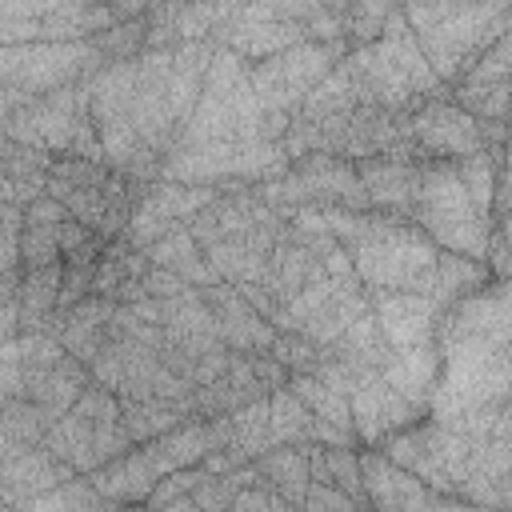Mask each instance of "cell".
Instances as JSON below:
<instances>
[{
	"mask_svg": "<svg viewBox=\"0 0 512 512\" xmlns=\"http://www.w3.org/2000/svg\"><path fill=\"white\" fill-rule=\"evenodd\" d=\"M340 248L348 252L352 272L368 292H432L436 244L412 220L360 212L352 236Z\"/></svg>",
	"mask_w": 512,
	"mask_h": 512,
	"instance_id": "1",
	"label": "cell"
},
{
	"mask_svg": "<svg viewBox=\"0 0 512 512\" xmlns=\"http://www.w3.org/2000/svg\"><path fill=\"white\" fill-rule=\"evenodd\" d=\"M412 40L420 44L432 76L452 88L460 72L496 36L512 32V4H408L400 8Z\"/></svg>",
	"mask_w": 512,
	"mask_h": 512,
	"instance_id": "2",
	"label": "cell"
},
{
	"mask_svg": "<svg viewBox=\"0 0 512 512\" xmlns=\"http://www.w3.org/2000/svg\"><path fill=\"white\" fill-rule=\"evenodd\" d=\"M408 220L436 244V252H456L464 260L484 264L492 220L472 204L456 160H424Z\"/></svg>",
	"mask_w": 512,
	"mask_h": 512,
	"instance_id": "3",
	"label": "cell"
},
{
	"mask_svg": "<svg viewBox=\"0 0 512 512\" xmlns=\"http://www.w3.org/2000/svg\"><path fill=\"white\" fill-rule=\"evenodd\" d=\"M348 56V44H312L300 40L260 64H248V88L260 100L264 112H280L292 116L300 108V100Z\"/></svg>",
	"mask_w": 512,
	"mask_h": 512,
	"instance_id": "4",
	"label": "cell"
},
{
	"mask_svg": "<svg viewBox=\"0 0 512 512\" xmlns=\"http://www.w3.org/2000/svg\"><path fill=\"white\" fill-rule=\"evenodd\" d=\"M408 140L428 160H468L484 152V124L456 108L448 96H432L408 116Z\"/></svg>",
	"mask_w": 512,
	"mask_h": 512,
	"instance_id": "5",
	"label": "cell"
},
{
	"mask_svg": "<svg viewBox=\"0 0 512 512\" xmlns=\"http://www.w3.org/2000/svg\"><path fill=\"white\" fill-rule=\"evenodd\" d=\"M348 416H352V432L360 444H380L388 440L392 432H404L412 424H420V412L416 404H408L404 396H396L376 368H360L356 372V384H352V396H348Z\"/></svg>",
	"mask_w": 512,
	"mask_h": 512,
	"instance_id": "6",
	"label": "cell"
},
{
	"mask_svg": "<svg viewBox=\"0 0 512 512\" xmlns=\"http://www.w3.org/2000/svg\"><path fill=\"white\" fill-rule=\"evenodd\" d=\"M368 312L388 348H424L432 344L440 304L424 292H368Z\"/></svg>",
	"mask_w": 512,
	"mask_h": 512,
	"instance_id": "7",
	"label": "cell"
},
{
	"mask_svg": "<svg viewBox=\"0 0 512 512\" xmlns=\"http://www.w3.org/2000/svg\"><path fill=\"white\" fill-rule=\"evenodd\" d=\"M212 320H216V332H220V344L236 356H260L272 348L276 340V328L232 288V284H212V288H200Z\"/></svg>",
	"mask_w": 512,
	"mask_h": 512,
	"instance_id": "8",
	"label": "cell"
},
{
	"mask_svg": "<svg viewBox=\"0 0 512 512\" xmlns=\"http://www.w3.org/2000/svg\"><path fill=\"white\" fill-rule=\"evenodd\" d=\"M420 168H424V160H408V156L356 160V176H360L368 212L408 220V208H412V196H416V184H420Z\"/></svg>",
	"mask_w": 512,
	"mask_h": 512,
	"instance_id": "9",
	"label": "cell"
},
{
	"mask_svg": "<svg viewBox=\"0 0 512 512\" xmlns=\"http://www.w3.org/2000/svg\"><path fill=\"white\" fill-rule=\"evenodd\" d=\"M156 304H160V332L176 352H184L192 360H200L208 352H228L220 344L216 320H212L200 288H188V292H180L172 300H156Z\"/></svg>",
	"mask_w": 512,
	"mask_h": 512,
	"instance_id": "10",
	"label": "cell"
},
{
	"mask_svg": "<svg viewBox=\"0 0 512 512\" xmlns=\"http://www.w3.org/2000/svg\"><path fill=\"white\" fill-rule=\"evenodd\" d=\"M112 308H116V304L104 300V296H84L76 308L56 312V316L48 320V332H56V340L64 344V352L88 368V364L96 360V352L104 348V340H108Z\"/></svg>",
	"mask_w": 512,
	"mask_h": 512,
	"instance_id": "11",
	"label": "cell"
},
{
	"mask_svg": "<svg viewBox=\"0 0 512 512\" xmlns=\"http://www.w3.org/2000/svg\"><path fill=\"white\" fill-rule=\"evenodd\" d=\"M376 372H380V380L396 396H404L408 404H416L420 412H428V396H432L436 376H440L436 344H424V348H384Z\"/></svg>",
	"mask_w": 512,
	"mask_h": 512,
	"instance_id": "12",
	"label": "cell"
},
{
	"mask_svg": "<svg viewBox=\"0 0 512 512\" xmlns=\"http://www.w3.org/2000/svg\"><path fill=\"white\" fill-rule=\"evenodd\" d=\"M48 164H52L48 152L8 144V152L0 156V204H12L24 212L32 200H40L48 184Z\"/></svg>",
	"mask_w": 512,
	"mask_h": 512,
	"instance_id": "13",
	"label": "cell"
},
{
	"mask_svg": "<svg viewBox=\"0 0 512 512\" xmlns=\"http://www.w3.org/2000/svg\"><path fill=\"white\" fill-rule=\"evenodd\" d=\"M44 448H48L60 464H68L76 476H88V472H96V468H100L96 428H92V420H88V416H80L76 408H68L60 420H52V424H48V432H44Z\"/></svg>",
	"mask_w": 512,
	"mask_h": 512,
	"instance_id": "14",
	"label": "cell"
},
{
	"mask_svg": "<svg viewBox=\"0 0 512 512\" xmlns=\"http://www.w3.org/2000/svg\"><path fill=\"white\" fill-rule=\"evenodd\" d=\"M256 472H260V480L284 500V504H292V508H300V500H304V492H308V460H304V444H280V448H268V452H260L256 460Z\"/></svg>",
	"mask_w": 512,
	"mask_h": 512,
	"instance_id": "15",
	"label": "cell"
},
{
	"mask_svg": "<svg viewBox=\"0 0 512 512\" xmlns=\"http://www.w3.org/2000/svg\"><path fill=\"white\" fill-rule=\"evenodd\" d=\"M188 420V408L172 400H120V432L128 436V444H148Z\"/></svg>",
	"mask_w": 512,
	"mask_h": 512,
	"instance_id": "16",
	"label": "cell"
},
{
	"mask_svg": "<svg viewBox=\"0 0 512 512\" xmlns=\"http://www.w3.org/2000/svg\"><path fill=\"white\" fill-rule=\"evenodd\" d=\"M484 284H488V268H484V264L464 260V256H456V252H436V276H432V292H428V296L440 304V312L452 308L456 300L472 296V292L484 288Z\"/></svg>",
	"mask_w": 512,
	"mask_h": 512,
	"instance_id": "17",
	"label": "cell"
},
{
	"mask_svg": "<svg viewBox=\"0 0 512 512\" xmlns=\"http://www.w3.org/2000/svg\"><path fill=\"white\" fill-rule=\"evenodd\" d=\"M316 432V416L288 392V384L268 392V444H312Z\"/></svg>",
	"mask_w": 512,
	"mask_h": 512,
	"instance_id": "18",
	"label": "cell"
},
{
	"mask_svg": "<svg viewBox=\"0 0 512 512\" xmlns=\"http://www.w3.org/2000/svg\"><path fill=\"white\" fill-rule=\"evenodd\" d=\"M356 108V88H352V76H348V64L340 60L304 100L292 116L300 120H328V116H340V112H352Z\"/></svg>",
	"mask_w": 512,
	"mask_h": 512,
	"instance_id": "19",
	"label": "cell"
},
{
	"mask_svg": "<svg viewBox=\"0 0 512 512\" xmlns=\"http://www.w3.org/2000/svg\"><path fill=\"white\" fill-rule=\"evenodd\" d=\"M120 504L104 500L84 476H68L64 484L32 496L28 504H20V512H116Z\"/></svg>",
	"mask_w": 512,
	"mask_h": 512,
	"instance_id": "20",
	"label": "cell"
},
{
	"mask_svg": "<svg viewBox=\"0 0 512 512\" xmlns=\"http://www.w3.org/2000/svg\"><path fill=\"white\" fill-rule=\"evenodd\" d=\"M228 420V448H236L244 460H256L260 452H268V396L236 408L224 416Z\"/></svg>",
	"mask_w": 512,
	"mask_h": 512,
	"instance_id": "21",
	"label": "cell"
},
{
	"mask_svg": "<svg viewBox=\"0 0 512 512\" xmlns=\"http://www.w3.org/2000/svg\"><path fill=\"white\" fill-rule=\"evenodd\" d=\"M24 396V376H20V312L16 296L8 308H0V404Z\"/></svg>",
	"mask_w": 512,
	"mask_h": 512,
	"instance_id": "22",
	"label": "cell"
},
{
	"mask_svg": "<svg viewBox=\"0 0 512 512\" xmlns=\"http://www.w3.org/2000/svg\"><path fill=\"white\" fill-rule=\"evenodd\" d=\"M60 264V244H56V224H20V272L52 268Z\"/></svg>",
	"mask_w": 512,
	"mask_h": 512,
	"instance_id": "23",
	"label": "cell"
},
{
	"mask_svg": "<svg viewBox=\"0 0 512 512\" xmlns=\"http://www.w3.org/2000/svg\"><path fill=\"white\" fill-rule=\"evenodd\" d=\"M392 12H396L392 4H348V16H344V40H348V48L376 44L380 40V28L388 24Z\"/></svg>",
	"mask_w": 512,
	"mask_h": 512,
	"instance_id": "24",
	"label": "cell"
},
{
	"mask_svg": "<svg viewBox=\"0 0 512 512\" xmlns=\"http://www.w3.org/2000/svg\"><path fill=\"white\" fill-rule=\"evenodd\" d=\"M324 460H328L332 488H340V492L352 496L360 508H368V504H364V480H360V452H356L352 444H344V448H328V444H324Z\"/></svg>",
	"mask_w": 512,
	"mask_h": 512,
	"instance_id": "25",
	"label": "cell"
},
{
	"mask_svg": "<svg viewBox=\"0 0 512 512\" xmlns=\"http://www.w3.org/2000/svg\"><path fill=\"white\" fill-rule=\"evenodd\" d=\"M144 256H148V264L152 268H164V272H176L184 260H192V256H200V244L192 240V232L180 224V228H172L168 236H160L152 248H144Z\"/></svg>",
	"mask_w": 512,
	"mask_h": 512,
	"instance_id": "26",
	"label": "cell"
},
{
	"mask_svg": "<svg viewBox=\"0 0 512 512\" xmlns=\"http://www.w3.org/2000/svg\"><path fill=\"white\" fill-rule=\"evenodd\" d=\"M20 208L0 204V276H20Z\"/></svg>",
	"mask_w": 512,
	"mask_h": 512,
	"instance_id": "27",
	"label": "cell"
},
{
	"mask_svg": "<svg viewBox=\"0 0 512 512\" xmlns=\"http://www.w3.org/2000/svg\"><path fill=\"white\" fill-rule=\"evenodd\" d=\"M300 512H364V508L332 484H308V492L300 500Z\"/></svg>",
	"mask_w": 512,
	"mask_h": 512,
	"instance_id": "28",
	"label": "cell"
},
{
	"mask_svg": "<svg viewBox=\"0 0 512 512\" xmlns=\"http://www.w3.org/2000/svg\"><path fill=\"white\" fill-rule=\"evenodd\" d=\"M20 216H24L28 224H60L68 212H64V208H60L52 196H40V200H32V204H28Z\"/></svg>",
	"mask_w": 512,
	"mask_h": 512,
	"instance_id": "29",
	"label": "cell"
},
{
	"mask_svg": "<svg viewBox=\"0 0 512 512\" xmlns=\"http://www.w3.org/2000/svg\"><path fill=\"white\" fill-rule=\"evenodd\" d=\"M16 280H20V276H0V308L12 304V296H16Z\"/></svg>",
	"mask_w": 512,
	"mask_h": 512,
	"instance_id": "30",
	"label": "cell"
},
{
	"mask_svg": "<svg viewBox=\"0 0 512 512\" xmlns=\"http://www.w3.org/2000/svg\"><path fill=\"white\" fill-rule=\"evenodd\" d=\"M0 512H20V508H8V504H0Z\"/></svg>",
	"mask_w": 512,
	"mask_h": 512,
	"instance_id": "31",
	"label": "cell"
}]
</instances>
